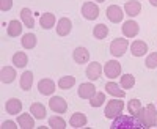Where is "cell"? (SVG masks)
Instances as JSON below:
<instances>
[{"instance_id": "obj_1", "label": "cell", "mask_w": 157, "mask_h": 129, "mask_svg": "<svg viewBox=\"0 0 157 129\" xmlns=\"http://www.w3.org/2000/svg\"><path fill=\"white\" fill-rule=\"evenodd\" d=\"M137 120L141 123L143 127H154L157 126V110L154 104H148L146 107H141V110L135 115Z\"/></svg>"}, {"instance_id": "obj_2", "label": "cell", "mask_w": 157, "mask_h": 129, "mask_svg": "<svg viewBox=\"0 0 157 129\" xmlns=\"http://www.w3.org/2000/svg\"><path fill=\"white\" fill-rule=\"evenodd\" d=\"M110 127L112 129H130V127H143V126L134 115H118L116 118H113V123Z\"/></svg>"}, {"instance_id": "obj_3", "label": "cell", "mask_w": 157, "mask_h": 129, "mask_svg": "<svg viewBox=\"0 0 157 129\" xmlns=\"http://www.w3.org/2000/svg\"><path fill=\"white\" fill-rule=\"evenodd\" d=\"M121 98H118V99H110L107 102V106H105V110H104V115H105V118H116L118 115H121L123 110H124V102L120 101Z\"/></svg>"}, {"instance_id": "obj_4", "label": "cell", "mask_w": 157, "mask_h": 129, "mask_svg": "<svg viewBox=\"0 0 157 129\" xmlns=\"http://www.w3.org/2000/svg\"><path fill=\"white\" fill-rule=\"evenodd\" d=\"M127 47H129V43H127L126 38H116V40H113L112 44H110V52H112L113 57H121V55H124Z\"/></svg>"}, {"instance_id": "obj_5", "label": "cell", "mask_w": 157, "mask_h": 129, "mask_svg": "<svg viewBox=\"0 0 157 129\" xmlns=\"http://www.w3.org/2000/svg\"><path fill=\"white\" fill-rule=\"evenodd\" d=\"M104 72L109 79H116V77L121 76V64L116 60H109L104 66Z\"/></svg>"}, {"instance_id": "obj_6", "label": "cell", "mask_w": 157, "mask_h": 129, "mask_svg": "<svg viewBox=\"0 0 157 129\" xmlns=\"http://www.w3.org/2000/svg\"><path fill=\"white\" fill-rule=\"evenodd\" d=\"M82 16L88 21H94L99 16V6L94 5V2H85L82 5Z\"/></svg>"}, {"instance_id": "obj_7", "label": "cell", "mask_w": 157, "mask_h": 129, "mask_svg": "<svg viewBox=\"0 0 157 129\" xmlns=\"http://www.w3.org/2000/svg\"><path fill=\"white\" fill-rule=\"evenodd\" d=\"M49 107L54 110L55 113H64V112L68 110L66 101H64L61 96H54V98H50V101H49Z\"/></svg>"}, {"instance_id": "obj_8", "label": "cell", "mask_w": 157, "mask_h": 129, "mask_svg": "<svg viewBox=\"0 0 157 129\" xmlns=\"http://www.w3.org/2000/svg\"><path fill=\"white\" fill-rule=\"evenodd\" d=\"M107 18L110 22L113 24H118V22H121L123 18H124V10H121L118 5H110L107 8Z\"/></svg>"}, {"instance_id": "obj_9", "label": "cell", "mask_w": 157, "mask_h": 129, "mask_svg": "<svg viewBox=\"0 0 157 129\" xmlns=\"http://www.w3.org/2000/svg\"><path fill=\"white\" fill-rule=\"evenodd\" d=\"M138 32H140V25L135 21H126L123 24V35L126 38H134L138 35Z\"/></svg>"}, {"instance_id": "obj_10", "label": "cell", "mask_w": 157, "mask_h": 129, "mask_svg": "<svg viewBox=\"0 0 157 129\" xmlns=\"http://www.w3.org/2000/svg\"><path fill=\"white\" fill-rule=\"evenodd\" d=\"M71 30H72V22L68 18H61L57 22V35L58 36H66L71 33Z\"/></svg>"}, {"instance_id": "obj_11", "label": "cell", "mask_w": 157, "mask_h": 129, "mask_svg": "<svg viewBox=\"0 0 157 129\" xmlns=\"http://www.w3.org/2000/svg\"><path fill=\"white\" fill-rule=\"evenodd\" d=\"M38 90H39L41 95L50 96L52 93L55 92V82L50 80V79H43V80H39V84H38Z\"/></svg>"}, {"instance_id": "obj_12", "label": "cell", "mask_w": 157, "mask_h": 129, "mask_svg": "<svg viewBox=\"0 0 157 129\" xmlns=\"http://www.w3.org/2000/svg\"><path fill=\"white\" fill-rule=\"evenodd\" d=\"M96 95V87L93 84H82L80 87H78V96H80L82 99H91Z\"/></svg>"}, {"instance_id": "obj_13", "label": "cell", "mask_w": 157, "mask_h": 129, "mask_svg": "<svg viewBox=\"0 0 157 129\" xmlns=\"http://www.w3.org/2000/svg\"><path fill=\"white\" fill-rule=\"evenodd\" d=\"M101 74H102V66H101V63L93 61V63L88 64V68H86V77H88L90 80H98L99 77H101Z\"/></svg>"}, {"instance_id": "obj_14", "label": "cell", "mask_w": 157, "mask_h": 129, "mask_svg": "<svg viewBox=\"0 0 157 129\" xmlns=\"http://www.w3.org/2000/svg\"><path fill=\"white\" fill-rule=\"evenodd\" d=\"M5 110H6L10 115H19L21 110H22V102H21L17 98H11V99L6 101Z\"/></svg>"}, {"instance_id": "obj_15", "label": "cell", "mask_w": 157, "mask_h": 129, "mask_svg": "<svg viewBox=\"0 0 157 129\" xmlns=\"http://www.w3.org/2000/svg\"><path fill=\"white\" fill-rule=\"evenodd\" d=\"M130 52H132V55H135V57H143L148 52V44L145 41H141V40H137V41L132 43V46H130Z\"/></svg>"}, {"instance_id": "obj_16", "label": "cell", "mask_w": 157, "mask_h": 129, "mask_svg": "<svg viewBox=\"0 0 157 129\" xmlns=\"http://www.w3.org/2000/svg\"><path fill=\"white\" fill-rule=\"evenodd\" d=\"M140 11H141V5H140V2H137V0H130V2H127L124 5V13L129 14L130 18L138 16Z\"/></svg>"}, {"instance_id": "obj_17", "label": "cell", "mask_w": 157, "mask_h": 129, "mask_svg": "<svg viewBox=\"0 0 157 129\" xmlns=\"http://www.w3.org/2000/svg\"><path fill=\"white\" fill-rule=\"evenodd\" d=\"M72 58H74L75 63L83 64V63H86V61L90 60V52H88L85 47H77V49L74 50V54H72Z\"/></svg>"}, {"instance_id": "obj_18", "label": "cell", "mask_w": 157, "mask_h": 129, "mask_svg": "<svg viewBox=\"0 0 157 129\" xmlns=\"http://www.w3.org/2000/svg\"><path fill=\"white\" fill-rule=\"evenodd\" d=\"M0 79H2L3 84H11L16 79V69L11 66H3L2 72H0Z\"/></svg>"}, {"instance_id": "obj_19", "label": "cell", "mask_w": 157, "mask_h": 129, "mask_svg": "<svg viewBox=\"0 0 157 129\" xmlns=\"http://www.w3.org/2000/svg\"><path fill=\"white\" fill-rule=\"evenodd\" d=\"M21 19H22L25 27H29V29L35 27V19H33V14H32L30 8H22L21 10Z\"/></svg>"}, {"instance_id": "obj_20", "label": "cell", "mask_w": 157, "mask_h": 129, "mask_svg": "<svg viewBox=\"0 0 157 129\" xmlns=\"http://www.w3.org/2000/svg\"><path fill=\"white\" fill-rule=\"evenodd\" d=\"M30 113L33 115L36 120H44V117H46V107L41 104V102H33V104L30 106Z\"/></svg>"}, {"instance_id": "obj_21", "label": "cell", "mask_w": 157, "mask_h": 129, "mask_svg": "<svg viewBox=\"0 0 157 129\" xmlns=\"http://www.w3.org/2000/svg\"><path fill=\"white\" fill-rule=\"evenodd\" d=\"M33 118L35 117L30 115V113H22V115H19L17 124L21 127H24V129H32V127H35V120Z\"/></svg>"}, {"instance_id": "obj_22", "label": "cell", "mask_w": 157, "mask_h": 129, "mask_svg": "<svg viewBox=\"0 0 157 129\" xmlns=\"http://www.w3.org/2000/svg\"><path fill=\"white\" fill-rule=\"evenodd\" d=\"M86 117H85V113H80V112H75V113H72V117H71V120H69V124L72 126V127H83V126H86Z\"/></svg>"}, {"instance_id": "obj_23", "label": "cell", "mask_w": 157, "mask_h": 129, "mask_svg": "<svg viewBox=\"0 0 157 129\" xmlns=\"http://www.w3.org/2000/svg\"><path fill=\"white\" fill-rule=\"evenodd\" d=\"M39 22H41V27L49 30L55 25V14L54 13H44V14H41V18H39Z\"/></svg>"}, {"instance_id": "obj_24", "label": "cell", "mask_w": 157, "mask_h": 129, "mask_svg": "<svg viewBox=\"0 0 157 129\" xmlns=\"http://www.w3.org/2000/svg\"><path fill=\"white\" fill-rule=\"evenodd\" d=\"M33 85V72L32 71H25L22 76H21V88L24 92H29Z\"/></svg>"}, {"instance_id": "obj_25", "label": "cell", "mask_w": 157, "mask_h": 129, "mask_svg": "<svg viewBox=\"0 0 157 129\" xmlns=\"http://www.w3.org/2000/svg\"><path fill=\"white\" fill-rule=\"evenodd\" d=\"M105 90H107L109 95H112V96H115V98H124V96H126V92H124V90H121L120 85L115 84V82H109V84L105 85Z\"/></svg>"}, {"instance_id": "obj_26", "label": "cell", "mask_w": 157, "mask_h": 129, "mask_svg": "<svg viewBox=\"0 0 157 129\" xmlns=\"http://www.w3.org/2000/svg\"><path fill=\"white\" fill-rule=\"evenodd\" d=\"M13 63H14L16 68H25L29 63V57L25 52H16L13 55Z\"/></svg>"}, {"instance_id": "obj_27", "label": "cell", "mask_w": 157, "mask_h": 129, "mask_svg": "<svg viewBox=\"0 0 157 129\" xmlns=\"http://www.w3.org/2000/svg\"><path fill=\"white\" fill-rule=\"evenodd\" d=\"M8 35L10 36H19L21 33H22V24L19 22V21H16V19H13V21H10V24H8Z\"/></svg>"}, {"instance_id": "obj_28", "label": "cell", "mask_w": 157, "mask_h": 129, "mask_svg": "<svg viewBox=\"0 0 157 129\" xmlns=\"http://www.w3.org/2000/svg\"><path fill=\"white\" fill-rule=\"evenodd\" d=\"M21 43H22V47L24 49H33L36 46V36L33 33H25L22 36Z\"/></svg>"}, {"instance_id": "obj_29", "label": "cell", "mask_w": 157, "mask_h": 129, "mask_svg": "<svg viewBox=\"0 0 157 129\" xmlns=\"http://www.w3.org/2000/svg\"><path fill=\"white\" fill-rule=\"evenodd\" d=\"M93 35L98 40H104V38H107V35H109V27L105 24H98L93 30Z\"/></svg>"}, {"instance_id": "obj_30", "label": "cell", "mask_w": 157, "mask_h": 129, "mask_svg": "<svg viewBox=\"0 0 157 129\" xmlns=\"http://www.w3.org/2000/svg\"><path fill=\"white\" fill-rule=\"evenodd\" d=\"M74 84H75V77L74 76H64V77H61V79L58 80V87L61 90H69L71 87H74Z\"/></svg>"}, {"instance_id": "obj_31", "label": "cell", "mask_w": 157, "mask_h": 129, "mask_svg": "<svg viewBox=\"0 0 157 129\" xmlns=\"http://www.w3.org/2000/svg\"><path fill=\"white\" fill-rule=\"evenodd\" d=\"M135 85V77L132 74H124L121 76V88L124 90H129V88H132Z\"/></svg>"}, {"instance_id": "obj_32", "label": "cell", "mask_w": 157, "mask_h": 129, "mask_svg": "<svg viewBox=\"0 0 157 129\" xmlns=\"http://www.w3.org/2000/svg\"><path fill=\"white\" fill-rule=\"evenodd\" d=\"M49 126L52 127V129H64L66 127V121H64L61 117H52V118H49Z\"/></svg>"}, {"instance_id": "obj_33", "label": "cell", "mask_w": 157, "mask_h": 129, "mask_svg": "<svg viewBox=\"0 0 157 129\" xmlns=\"http://www.w3.org/2000/svg\"><path fill=\"white\" fill-rule=\"evenodd\" d=\"M141 102H140V99H132V101H129V104H127V110H129V113L130 115H135L141 110Z\"/></svg>"}, {"instance_id": "obj_34", "label": "cell", "mask_w": 157, "mask_h": 129, "mask_svg": "<svg viewBox=\"0 0 157 129\" xmlns=\"http://www.w3.org/2000/svg\"><path fill=\"white\" fill-rule=\"evenodd\" d=\"M104 102H105V95L104 93H96L93 98H91L90 104H91V107H101Z\"/></svg>"}, {"instance_id": "obj_35", "label": "cell", "mask_w": 157, "mask_h": 129, "mask_svg": "<svg viewBox=\"0 0 157 129\" xmlns=\"http://www.w3.org/2000/svg\"><path fill=\"white\" fill-rule=\"evenodd\" d=\"M145 64H146V68H149V69L157 68V52L149 54V55L146 57V60H145Z\"/></svg>"}, {"instance_id": "obj_36", "label": "cell", "mask_w": 157, "mask_h": 129, "mask_svg": "<svg viewBox=\"0 0 157 129\" xmlns=\"http://www.w3.org/2000/svg\"><path fill=\"white\" fill-rule=\"evenodd\" d=\"M13 8V0H0V10L2 11H10Z\"/></svg>"}, {"instance_id": "obj_37", "label": "cell", "mask_w": 157, "mask_h": 129, "mask_svg": "<svg viewBox=\"0 0 157 129\" xmlns=\"http://www.w3.org/2000/svg\"><path fill=\"white\" fill-rule=\"evenodd\" d=\"M2 127H3V129H14V127H17V126H16L14 121H5V123L2 124Z\"/></svg>"}, {"instance_id": "obj_38", "label": "cell", "mask_w": 157, "mask_h": 129, "mask_svg": "<svg viewBox=\"0 0 157 129\" xmlns=\"http://www.w3.org/2000/svg\"><path fill=\"white\" fill-rule=\"evenodd\" d=\"M149 3H151L152 6H157V0H149Z\"/></svg>"}, {"instance_id": "obj_39", "label": "cell", "mask_w": 157, "mask_h": 129, "mask_svg": "<svg viewBox=\"0 0 157 129\" xmlns=\"http://www.w3.org/2000/svg\"><path fill=\"white\" fill-rule=\"evenodd\" d=\"M96 2H99V3H102V2H105V0H96Z\"/></svg>"}]
</instances>
